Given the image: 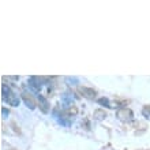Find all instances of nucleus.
I'll use <instances>...</instances> for the list:
<instances>
[{"label": "nucleus", "instance_id": "nucleus-5", "mask_svg": "<svg viewBox=\"0 0 150 150\" xmlns=\"http://www.w3.org/2000/svg\"><path fill=\"white\" fill-rule=\"evenodd\" d=\"M28 86L29 89L34 93H38V90L41 89V82H40V79L36 78V76H30L28 81Z\"/></svg>", "mask_w": 150, "mask_h": 150}, {"label": "nucleus", "instance_id": "nucleus-6", "mask_svg": "<svg viewBox=\"0 0 150 150\" xmlns=\"http://www.w3.org/2000/svg\"><path fill=\"white\" fill-rule=\"evenodd\" d=\"M79 91H81L86 98H90V100L96 98V94H97L94 89H91V87H86V86H82L81 89H79Z\"/></svg>", "mask_w": 150, "mask_h": 150}, {"label": "nucleus", "instance_id": "nucleus-4", "mask_svg": "<svg viewBox=\"0 0 150 150\" xmlns=\"http://www.w3.org/2000/svg\"><path fill=\"white\" fill-rule=\"evenodd\" d=\"M37 100H38V108L41 109V112L42 113H49V103H48V100L42 94H37Z\"/></svg>", "mask_w": 150, "mask_h": 150}, {"label": "nucleus", "instance_id": "nucleus-1", "mask_svg": "<svg viewBox=\"0 0 150 150\" xmlns=\"http://www.w3.org/2000/svg\"><path fill=\"white\" fill-rule=\"evenodd\" d=\"M1 98H3V101L7 104V105H11V107H18L21 103L19 96L16 94L7 83H3V85H1Z\"/></svg>", "mask_w": 150, "mask_h": 150}, {"label": "nucleus", "instance_id": "nucleus-3", "mask_svg": "<svg viewBox=\"0 0 150 150\" xmlns=\"http://www.w3.org/2000/svg\"><path fill=\"white\" fill-rule=\"evenodd\" d=\"M22 100H23V103L26 104V107H29V109H36V101L33 100L32 94L28 93V91H22V94H21Z\"/></svg>", "mask_w": 150, "mask_h": 150}, {"label": "nucleus", "instance_id": "nucleus-7", "mask_svg": "<svg viewBox=\"0 0 150 150\" xmlns=\"http://www.w3.org/2000/svg\"><path fill=\"white\" fill-rule=\"evenodd\" d=\"M94 117L97 120H103V119L107 117V112L101 111V109H97V111H94Z\"/></svg>", "mask_w": 150, "mask_h": 150}, {"label": "nucleus", "instance_id": "nucleus-9", "mask_svg": "<svg viewBox=\"0 0 150 150\" xmlns=\"http://www.w3.org/2000/svg\"><path fill=\"white\" fill-rule=\"evenodd\" d=\"M142 116L147 120H150V105H146V107L142 108Z\"/></svg>", "mask_w": 150, "mask_h": 150}, {"label": "nucleus", "instance_id": "nucleus-10", "mask_svg": "<svg viewBox=\"0 0 150 150\" xmlns=\"http://www.w3.org/2000/svg\"><path fill=\"white\" fill-rule=\"evenodd\" d=\"M1 115H3V117H4V119H7V117H8V111L6 109V108H1Z\"/></svg>", "mask_w": 150, "mask_h": 150}, {"label": "nucleus", "instance_id": "nucleus-11", "mask_svg": "<svg viewBox=\"0 0 150 150\" xmlns=\"http://www.w3.org/2000/svg\"><path fill=\"white\" fill-rule=\"evenodd\" d=\"M11 150H15V149H11Z\"/></svg>", "mask_w": 150, "mask_h": 150}, {"label": "nucleus", "instance_id": "nucleus-2", "mask_svg": "<svg viewBox=\"0 0 150 150\" xmlns=\"http://www.w3.org/2000/svg\"><path fill=\"white\" fill-rule=\"evenodd\" d=\"M116 116L123 123H128L134 120V112L128 109V108H119L117 112H116Z\"/></svg>", "mask_w": 150, "mask_h": 150}, {"label": "nucleus", "instance_id": "nucleus-8", "mask_svg": "<svg viewBox=\"0 0 150 150\" xmlns=\"http://www.w3.org/2000/svg\"><path fill=\"white\" fill-rule=\"evenodd\" d=\"M97 103L100 104V105H104V107H107V108H112L111 103H109V100L107 98V97H101V98L97 100Z\"/></svg>", "mask_w": 150, "mask_h": 150}]
</instances>
